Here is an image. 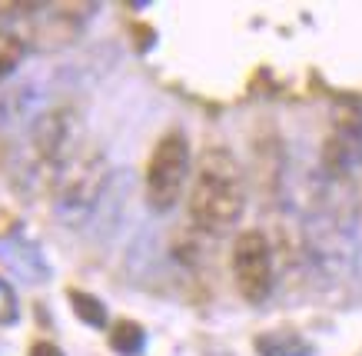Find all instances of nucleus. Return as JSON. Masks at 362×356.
<instances>
[{
	"label": "nucleus",
	"mask_w": 362,
	"mask_h": 356,
	"mask_svg": "<svg viewBox=\"0 0 362 356\" xmlns=\"http://www.w3.org/2000/svg\"><path fill=\"white\" fill-rule=\"evenodd\" d=\"M246 210V183L236 156L223 147H209L197 163V180L189 190V217L199 230L226 234Z\"/></svg>",
	"instance_id": "obj_1"
},
{
	"label": "nucleus",
	"mask_w": 362,
	"mask_h": 356,
	"mask_svg": "<svg viewBox=\"0 0 362 356\" xmlns=\"http://www.w3.org/2000/svg\"><path fill=\"white\" fill-rule=\"evenodd\" d=\"M107 156L100 150H87L80 154L70 167L60 170L57 180V193H54V210L66 226H83L93 220V213L103 203L107 193Z\"/></svg>",
	"instance_id": "obj_2"
},
{
	"label": "nucleus",
	"mask_w": 362,
	"mask_h": 356,
	"mask_svg": "<svg viewBox=\"0 0 362 356\" xmlns=\"http://www.w3.org/2000/svg\"><path fill=\"white\" fill-rule=\"evenodd\" d=\"M189 173V144L183 134H166L146 163V200L156 213L173 210Z\"/></svg>",
	"instance_id": "obj_3"
},
{
	"label": "nucleus",
	"mask_w": 362,
	"mask_h": 356,
	"mask_svg": "<svg viewBox=\"0 0 362 356\" xmlns=\"http://www.w3.org/2000/svg\"><path fill=\"white\" fill-rule=\"evenodd\" d=\"M80 140H83V120H80L77 110L70 107H54V110H44L37 120L30 123V144L40 156V163L50 170L70 167L77 160Z\"/></svg>",
	"instance_id": "obj_4"
},
{
	"label": "nucleus",
	"mask_w": 362,
	"mask_h": 356,
	"mask_svg": "<svg viewBox=\"0 0 362 356\" xmlns=\"http://www.w3.org/2000/svg\"><path fill=\"white\" fill-rule=\"evenodd\" d=\"M322 167L329 177H346L362 167V107L342 101L332 107V134L322 144Z\"/></svg>",
	"instance_id": "obj_5"
},
{
	"label": "nucleus",
	"mask_w": 362,
	"mask_h": 356,
	"mask_svg": "<svg viewBox=\"0 0 362 356\" xmlns=\"http://www.w3.org/2000/svg\"><path fill=\"white\" fill-rule=\"evenodd\" d=\"M233 277L236 289L250 303H263L273 293V253L263 234H240L233 246Z\"/></svg>",
	"instance_id": "obj_6"
},
{
	"label": "nucleus",
	"mask_w": 362,
	"mask_h": 356,
	"mask_svg": "<svg viewBox=\"0 0 362 356\" xmlns=\"http://www.w3.org/2000/svg\"><path fill=\"white\" fill-rule=\"evenodd\" d=\"M80 11H87V7H77V4H40L37 7L40 21L33 23L30 30V37H37V47L40 50H57V47L70 44L80 34Z\"/></svg>",
	"instance_id": "obj_7"
},
{
	"label": "nucleus",
	"mask_w": 362,
	"mask_h": 356,
	"mask_svg": "<svg viewBox=\"0 0 362 356\" xmlns=\"http://www.w3.org/2000/svg\"><path fill=\"white\" fill-rule=\"evenodd\" d=\"M0 260L27 283H47L50 280V263L44 260V253L37 250V243H30L21 234H11L0 240Z\"/></svg>",
	"instance_id": "obj_8"
},
{
	"label": "nucleus",
	"mask_w": 362,
	"mask_h": 356,
	"mask_svg": "<svg viewBox=\"0 0 362 356\" xmlns=\"http://www.w3.org/2000/svg\"><path fill=\"white\" fill-rule=\"evenodd\" d=\"M256 353L259 356H313L316 346L296 330H269V333L256 336Z\"/></svg>",
	"instance_id": "obj_9"
},
{
	"label": "nucleus",
	"mask_w": 362,
	"mask_h": 356,
	"mask_svg": "<svg viewBox=\"0 0 362 356\" xmlns=\"http://www.w3.org/2000/svg\"><path fill=\"white\" fill-rule=\"evenodd\" d=\"M66 297H70V306L77 313V320H83L93 330L107 326V306H103V300H97L93 293H83V289H70Z\"/></svg>",
	"instance_id": "obj_10"
},
{
	"label": "nucleus",
	"mask_w": 362,
	"mask_h": 356,
	"mask_svg": "<svg viewBox=\"0 0 362 356\" xmlns=\"http://www.w3.org/2000/svg\"><path fill=\"white\" fill-rule=\"evenodd\" d=\"M110 346L117 350L120 356H140L143 346H146V333H143L136 323L130 320H120L117 326L110 330Z\"/></svg>",
	"instance_id": "obj_11"
},
{
	"label": "nucleus",
	"mask_w": 362,
	"mask_h": 356,
	"mask_svg": "<svg viewBox=\"0 0 362 356\" xmlns=\"http://www.w3.org/2000/svg\"><path fill=\"white\" fill-rule=\"evenodd\" d=\"M23 54H27V40L21 34L0 30V80H7L13 70L21 67Z\"/></svg>",
	"instance_id": "obj_12"
},
{
	"label": "nucleus",
	"mask_w": 362,
	"mask_h": 356,
	"mask_svg": "<svg viewBox=\"0 0 362 356\" xmlns=\"http://www.w3.org/2000/svg\"><path fill=\"white\" fill-rule=\"evenodd\" d=\"M21 320V303H17V293L7 280L0 277V326H13Z\"/></svg>",
	"instance_id": "obj_13"
},
{
	"label": "nucleus",
	"mask_w": 362,
	"mask_h": 356,
	"mask_svg": "<svg viewBox=\"0 0 362 356\" xmlns=\"http://www.w3.org/2000/svg\"><path fill=\"white\" fill-rule=\"evenodd\" d=\"M30 356H64V350L44 340V343H33V346H30Z\"/></svg>",
	"instance_id": "obj_14"
},
{
	"label": "nucleus",
	"mask_w": 362,
	"mask_h": 356,
	"mask_svg": "<svg viewBox=\"0 0 362 356\" xmlns=\"http://www.w3.org/2000/svg\"><path fill=\"white\" fill-rule=\"evenodd\" d=\"M133 34L140 37V40H136V44H140V54H146L150 44H153V30H150V27H133Z\"/></svg>",
	"instance_id": "obj_15"
}]
</instances>
